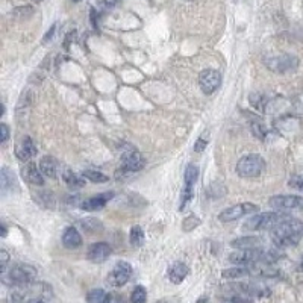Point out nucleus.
<instances>
[{
  "label": "nucleus",
  "mask_w": 303,
  "mask_h": 303,
  "mask_svg": "<svg viewBox=\"0 0 303 303\" xmlns=\"http://www.w3.org/2000/svg\"><path fill=\"white\" fill-rule=\"evenodd\" d=\"M270 232L276 247L279 249L291 247V246H296L303 237V222L288 217L287 220L275 226Z\"/></svg>",
  "instance_id": "f257e3e1"
},
{
  "label": "nucleus",
  "mask_w": 303,
  "mask_h": 303,
  "mask_svg": "<svg viewBox=\"0 0 303 303\" xmlns=\"http://www.w3.org/2000/svg\"><path fill=\"white\" fill-rule=\"evenodd\" d=\"M290 215L287 212H263V214H256L252 219H249L244 225V229L247 231H264V229H273L275 226H278L279 223H282L284 220H287Z\"/></svg>",
  "instance_id": "f03ea898"
},
{
  "label": "nucleus",
  "mask_w": 303,
  "mask_h": 303,
  "mask_svg": "<svg viewBox=\"0 0 303 303\" xmlns=\"http://www.w3.org/2000/svg\"><path fill=\"white\" fill-rule=\"evenodd\" d=\"M2 279L8 285L14 287H23L29 285L36 279V270L32 266L27 264H17L9 269L8 273H2Z\"/></svg>",
  "instance_id": "7ed1b4c3"
},
{
  "label": "nucleus",
  "mask_w": 303,
  "mask_h": 303,
  "mask_svg": "<svg viewBox=\"0 0 303 303\" xmlns=\"http://www.w3.org/2000/svg\"><path fill=\"white\" fill-rule=\"evenodd\" d=\"M264 168H266V161L259 155H255V153L243 156L237 164L238 176L246 178V179L258 178L264 171Z\"/></svg>",
  "instance_id": "20e7f679"
},
{
  "label": "nucleus",
  "mask_w": 303,
  "mask_h": 303,
  "mask_svg": "<svg viewBox=\"0 0 303 303\" xmlns=\"http://www.w3.org/2000/svg\"><path fill=\"white\" fill-rule=\"evenodd\" d=\"M267 250L256 247V249H240L231 253L229 261L237 266H252L256 263H266Z\"/></svg>",
  "instance_id": "39448f33"
},
{
  "label": "nucleus",
  "mask_w": 303,
  "mask_h": 303,
  "mask_svg": "<svg viewBox=\"0 0 303 303\" xmlns=\"http://www.w3.org/2000/svg\"><path fill=\"white\" fill-rule=\"evenodd\" d=\"M264 64L267 65L269 70L275 73H290L294 71L299 67V59L294 55H275V56H267L264 59Z\"/></svg>",
  "instance_id": "423d86ee"
},
{
  "label": "nucleus",
  "mask_w": 303,
  "mask_h": 303,
  "mask_svg": "<svg viewBox=\"0 0 303 303\" xmlns=\"http://www.w3.org/2000/svg\"><path fill=\"white\" fill-rule=\"evenodd\" d=\"M269 205L281 212L303 211V197L302 196H273L269 200Z\"/></svg>",
  "instance_id": "0eeeda50"
},
{
  "label": "nucleus",
  "mask_w": 303,
  "mask_h": 303,
  "mask_svg": "<svg viewBox=\"0 0 303 303\" xmlns=\"http://www.w3.org/2000/svg\"><path fill=\"white\" fill-rule=\"evenodd\" d=\"M259 208L253 203H240V205H234L225 211H222V214L219 215V220L223 222V223H231V222H235L247 214H255L258 212Z\"/></svg>",
  "instance_id": "6e6552de"
},
{
  "label": "nucleus",
  "mask_w": 303,
  "mask_h": 303,
  "mask_svg": "<svg viewBox=\"0 0 303 303\" xmlns=\"http://www.w3.org/2000/svg\"><path fill=\"white\" fill-rule=\"evenodd\" d=\"M199 85L200 90L205 94H212L215 93L222 85V74L220 71L214 70V68H206L199 74Z\"/></svg>",
  "instance_id": "1a4fd4ad"
},
{
  "label": "nucleus",
  "mask_w": 303,
  "mask_h": 303,
  "mask_svg": "<svg viewBox=\"0 0 303 303\" xmlns=\"http://www.w3.org/2000/svg\"><path fill=\"white\" fill-rule=\"evenodd\" d=\"M199 178V168L193 164H190L187 168H185V175H184V181H185V187H184V191H182V197H181V206H179V211H184L187 208V205L190 203V200L193 199L194 193H193V188H194V184Z\"/></svg>",
  "instance_id": "9d476101"
},
{
  "label": "nucleus",
  "mask_w": 303,
  "mask_h": 303,
  "mask_svg": "<svg viewBox=\"0 0 303 303\" xmlns=\"http://www.w3.org/2000/svg\"><path fill=\"white\" fill-rule=\"evenodd\" d=\"M146 161L143 155L134 149L132 146H124V150L121 152V167L126 171H138L144 167Z\"/></svg>",
  "instance_id": "9b49d317"
},
{
  "label": "nucleus",
  "mask_w": 303,
  "mask_h": 303,
  "mask_svg": "<svg viewBox=\"0 0 303 303\" xmlns=\"http://www.w3.org/2000/svg\"><path fill=\"white\" fill-rule=\"evenodd\" d=\"M132 276V267L126 261H120L117 263L112 270L108 273V284L111 287H123L124 284H127V281Z\"/></svg>",
  "instance_id": "f8f14e48"
},
{
  "label": "nucleus",
  "mask_w": 303,
  "mask_h": 303,
  "mask_svg": "<svg viewBox=\"0 0 303 303\" xmlns=\"http://www.w3.org/2000/svg\"><path fill=\"white\" fill-rule=\"evenodd\" d=\"M111 253H112L111 246L108 243L100 241V243H94V244L90 246L88 253H86V258H88L91 263H97L99 264V263L106 261V259L111 256Z\"/></svg>",
  "instance_id": "ddd939ff"
},
{
  "label": "nucleus",
  "mask_w": 303,
  "mask_h": 303,
  "mask_svg": "<svg viewBox=\"0 0 303 303\" xmlns=\"http://www.w3.org/2000/svg\"><path fill=\"white\" fill-rule=\"evenodd\" d=\"M36 152H38V149L30 137H23L18 141V144L15 146V155L23 162H27L29 159H32L36 155Z\"/></svg>",
  "instance_id": "4468645a"
},
{
  "label": "nucleus",
  "mask_w": 303,
  "mask_h": 303,
  "mask_svg": "<svg viewBox=\"0 0 303 303\" xmlns=\"http://www.w3.org/2000/svg\"><path fill=\"white\" fill-rule=\"evenodd\" d=\"M21 175H23V179L32 185H44V179H42V173L39 168H36V165L33 162H27L23 168H21Z\"/></svg>",
  "instance_id": "2eb2a0df"
},
{
  "label": "nucleus",
  "mask_w": 303,
  "mask_h": 303,
  "mask_svg": "<svg viewBox=\"0 0 303 303\" xmlns=\"http://www.w3.org/2000/svg\"><path fill=\"white\" fill-rule=\"evenodd\" d=\"M112 197H114V193H103V194H99V196L86 199L80 205V208L85 209V211H97V209H102Z\"/></svg>",
  "instance_id": "dca6fc26"
},
{
  "label": "nucleus",
  "mask_w": 303,
  "mask_h": 303,
  "mask_svg": "<svg viewBox=\"0 0 303 303\" xmlns=\"http://www.w3.org/2000/svg\"><path fill=\"white\" fill-rule=\"evenodd\" d=\"M188 273H190V269L184 263H175L168 269V279H170V282L178 285L185 281Z\"/></svg>",
  "instance_id": "f3484780"
},
{
  "label": "nucleus",
  "mask_w": 303,
  "mask_h": 303,
  "mask_svg": "<svg viewBox=\"0 0 303 303\" xmlns=\"http://www.w3.org/2000/svg\"><path fill=\"white\" fill-rule=\"evenodd\" d=\"M62 244L67 249H77L82 244V237H80V234L77 232L76 228L70 226V228H67L64 231V234H62Z\"/></svg>",
  "instance_id": "a211bd4d"
},
{
  "label": "nucleus",
  "mask_w": 303,
  "mask_h": 303,
  "mask_svg": "<svg viewBox=\"0 0 303 303\" xmlns=\"http://www.w3.org/2000/svg\"><path fill=\"white\" fill-rule=\"evenodd\" d=\"M39 170H41V173L44 176L55 179L56 175H58V162H56V159L52 158V156L41 158V161H39Z\"/></svg>",
  "instance_id": "6ab92c4d"
},
{
  "label": "nucleus",
  "mask_w": 303,
  "mask_h": 303,
  "mask_svg": "<svg viewBox=\"0 0 303 303\" xmlns=\"http://www.w3.org/2000/svg\"><path fill=\"white\" fill-rule=\"evenodd\" d=\"M263 246V240L259 237H241L232 241V247L235 249H256Z\"/></svg>",
  "instance_id": "aec40b11"
},
{
  "label": "nucleus",
  "mask_w": 303,
  "mask_h": 303,
  "mask_svg": "<svg viewBox=\"0 0 303 303\" xmlns=\"http://www.w3.org/2000/svg\"><path fill=\"white\" fill-rule=\"evenodd\" d=\"M62 179L70 190H77V188H82L85 185V179L77 176L76 173H73L71 170H65L62 173Z\"/></svg>",
  "instance_id": "412c9836"
},
{
  "label": "nucleus",
  "mask_w": 303,
  "mask_h": 303,
  "mask_svg": "<svg viewBox=\"0 0 303 303\" xmlns=\"http://www.w3.org/2000/svg\"><path fill=\"white\" fill-rule=\"evenodd\" d=\"M0 184H2V190L3 191H8V190L12 188V185H15L14 173L8 167H3L2 171H0Z\"/></svg>",
  "instance_id": "4be33fe9"
},
{
  "label": "nucleus",
  "mask_w": 303,
  "mask_h": 303,
  "mask_svg": "<svg viewBox=\"0 0 303 303\" xmlns=\"http://www.w3.org/2000/svg\"><path fill=\"white\" fill-rule=\"evenodd\" d=\"M244 276H250V270L247 266H240V267L223 272V278H226V279H238V278H244Z\"/></svg>",
  "instance_id": "5701e85b"
},
{
  "label": "nucleus",
  "mask_w": 303,
  "mask_h": 303,
  "mask_svg": "<svg viewBox=\"0 0 303 303\" xmlns=\"http://www.w3.org/2000/svg\"><path fill=\"white\" fill-rule=\"evenodd\" d=\"M82 176L90 179L91 182H97V184H103V182L109 181V178L106 175H103V173H100V171H96V170H85L82 173Z\"/></svg>",
  "instance_id": "b1692460"
},
{
  "label": "nucleus",
  "mask_w": 303,
  "mask_h": 303,
  "mask_svg": "<svg viewBox=\"0 0 303 303\" xmlns=\"http://www.w3.org/2000/svg\"><path fill=\"white\" fill-rule=\"evenodd\" d=\"M250 126H252V132H253V135H256L258 138L264 140V138L267 137L269 131H267V127H266V124H264L263 121L255 120V121L250 123Z\"/></svg>",
  "instance_id": "393cba45"
},
{
  "label": "nucleus",
  "mask_w": 303,
  "mask_h": 303,
  "mask_svg": "<svg viewBox=\"0 0 303 303\" xmlns=\"http://www.w3.org/2000/svg\"><path fill=\"white\" fill-rule=\"evenodd\" d=\"M108 294L103 290H91L86 296V302L88 303H105Z\"/></svg>",
  "instance_id": "a878e982"
},
{
  "label": "nucleus",
  "mask_w": 303,
  "mask_h": 303,
  "mask_svg": "<svg viewBox=\"0 0 303 303\" xmlns=\"http://www.w3.org/2000/svg\"><path fill=\"white\" fill-rule=\"evenodd\" d=\"M80 225H82V229L85 232H97V231L103 229L102 223L99 220H96V219H85V220L80 222Z\"/></svg>",
  "instance_id": "bb28decb"
},
{
  "label": "nucleus",
  "mask_w": 303,
  "mask_h": 303,
  "mask_svg": "<svg viewBox=\"0 0 303 303\" xmlns=\"http://www.w3.org/2000/svg\"><path fill=\"white\" fill-rule=\"evenodd\" d=\"M144 243V234H143V229L140 226H134L131 229V244L134 247H140L143 246Z\"/></svg>",
  "instance_id": "cd10ccee"
},
{
  "label": "nucleus",
  "mask_w": 303,
  "mask_h": 303,
  "mask_svg": "<svg viewBox=\"0 0 303 303\" xmlns=\"http://www.w3.org/2000/svg\"><path fill=\"white\" fill-rule=\"evenodd\" d=\"M146 299H147L146 288L141 285L135 287V290L132 291V296H131V302L132 303H146Z\"/></svg>",
  "instance_id": "c85d7f7f"
},
{
  "label": "nucleus",
  "mask_w": 303,
  "mask_h": 303,
  "mask_svg": "<svg viewBox=\"0 0 303 303\" xmlns=\"http://www.w3.org/2000/svg\"><path fill=\"white\" fill-rule=\"evenodd\" d=\"M208 140H209V134H208V132H203V134L197 138V141L194 143V152H196V153H202V152L206 149V146H208Z\"/></svg>",
  "instance_id": "c756f323"
},
{
  "label": "nucleus",
  "mask_w": 303,
  "mask_h": 303,
  "mask_svg": "<svg viewBox=\"0 0 303 303\" xmlns=\"http://www.w3.org/2000/svg\"><path fill=\"white\" fill-rule=\"evenodd\" d=\"M288 185L294 190L303 191V175H296L288 181Z\"/></svg>",
  "instance_id": "7c9ffc66"
},
{
  "label": "nucleus",
  "mask_w": 303,
  "mask_h": 303,
  "mask_svg": "<svg viewBox=\"0 0 303 303\" xmlns=\"http://www.w3.org/2000/svg\"><path fill=\"white\" fill-rule=\"evenodd\" d=\"M105 303H124V302H123V299H121L120 296H117V294H108Z\"/></svg>",
  "instance_id": "2f4dec72"
},
{
  "label": "nucleus",
  "mask_w": 303,
  "mask_h": 303,
  "mask_svg": "<svg viewBox=\"0 0 303 303\" xmlns=\"http://www.w3.org/2000/svg\"><path fill=\"white\" fill-rule=\"evenodd\" d=\"M0 132H2V143H6L8 141V137H9V129L6 124H2L0 126Z\"/></svg>",
  "instance_id": "473e14b6"
},
{
  "label": "nucleus",
  "mask_w": 303,
  "mask_h": 303,
  "mask_svg": "<svg viewBox=\"0 0 303 303\" xmlns=\"http://www.w3.org/2000/svg\"><path fill=\"white\" fill-rule=\"evenodd\" d=\"M0 256H2V273H5V272H6V264H8L9 256H8V253H6V250L0 252Z\"/></svg>",
  "instance_id": "72a5a7b5"
},
{
  "label": "nucleus",
  "mask_w": 303,
  "mask_h": 303,
  "mask_svg": "<svg viewBox=\"0 0 303 303\" xmlns=\"http://www.w3.org/2000/svg\"><path fill=\"white\" fill-rule=\"evenodd\" d=\"M30 303H49V302L44 300V299H35V300H32Z\"/></svg>",
  "instance_id": "f704fd0d"
},
{
  "label": "nucleus",
  "mask_w": 303,
  "mask_h": 303,
  "mask_svg": "<svg viewBox=\"0 0 303 303\" xmlns=\"http://www.w3.org/2000/svg\"><path fill=\"white\" fill-rule=\"evenodd\" d=\"M2 237H3V238L6 237V226H5V225H2Z\"/></svg>",
  "instance_id": "c9c22d12"
},
{
  "label": "nucleus",
  "mask_w": 303,
  "mask_h": 303,
  "mask_svg": "<svg viewBox=\"0 0 303 303\" xmlns=\"http://www.w3.org/2000/svg\"><path fill=\"white\" fill-rule=\"evenodd\" d=\"M205 300H206V299H205V297H203V299H202V300H199V302H197V303H203V302H205Z\"/></svg>",
  "instance_id": "e433bc0d"
},
{
  "label": "nucleus",
  "mask_w": 303,
  "mask_h": 303,
  "mask_svg": "<svg viewBox=\"0 0 303 303\" xmlns=\"http://www.w3.org/2000/svg\"><path fill=\"white\" fill-rule=\"evenodd\" d=\"M300 269L303 270V261H302V264H300Z\"/></svg>",
  "instance_id": "4c0bfd02"
},
{
  "label": "nucleus",
  "mask_w": 303,
  "mask_h": 303,
  "mask_svg": "<svg viewBox=\"0 0 303 303\" xmlns=\"http://www.w3.org/2000/svg\"><path fill=\"white\" fill-rule=\"evenodd\" d=\"M33 2H36V3H38V2H41V0H33Z\"/></svg>",
  "instance_id": "58836bf2"
},
{
  "label": "nucleus",
  "mask_w": 303,
  "mask_h": 303,
  "mask_svg": "<svg viewBox=\"0 0 303 303\" xmlns=\"http://www.w3.org/2000/svg\"><path fill=\"white\" fill-rule=\"evenodd\" d=\"M73 2H80V0H73Z\"/></svg>",
  "instance_id": "ea45409f"
},
{
  "label": "nucleus",
  "mask_w": 303,
  "mask_h": 303,
  "mask_svg": "<svg viewBox=\"0 0 303 303\" xmlns=\"http://www.w3.org/2000/svg\"><path fill=\"white\" fill-rule=\"evenodd\" d=\"M188 2H193V0H188Z\"/></svg>",
  "instance_id": "a19ab883"
},
{
  "label": "nucleus",
  "mask_w": 303,
  "mask_h": 303,
  "mask_svg": "<svg viewBox=\"0 0 303 303\" xmlns=\"http://www.w3.org/2000/svg\"><path fill=\"white\" fill-rule=\"evenodd\" d=\"M159 303H164V302H159Z\"/></svg>",
  "instance_id": "79ce46f5"
}]
</instances>
